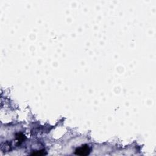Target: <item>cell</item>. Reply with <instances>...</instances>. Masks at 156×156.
Here are the masks:
<instances>
[{
	"label": "cell",
	"mask_w": 156,
	"mask_h": 156,
	"mask_svg": "<svg viewBox=\"0 0 156 156\" xmlns=\"http://www.w3.org/2000/svg\"><path fill=\"white\" fill-rule=\"evenodd\" d=\"M90 152V148L87 144H82L77 147L74 151V154L77 155H87Z\"/></svg>",
	"instance_id": "6da1fadb"
}]
</instances>
